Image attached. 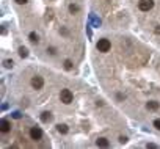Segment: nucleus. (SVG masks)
<instances>
[{"instance_id": "f257e3e1", "label": "nucleus", "mask_w": 160, "mask_h": 149, "mask_svg": "<svg viewBox=\"0 0 160 149\" xmlns=\"http://www.w3.org/2000/svg\"><path fill=\"white\" fill-rule=\"evenodd\" d=\"M60 99H61V102L66 105H69L72 102V99H74V94H72V91L71 90H61V93H60Z\"/></svg>"}, {"instance_id": "f03ea898", "label": "nucleus", "mask_w": 160, "mask_h": 149, "mask_svg": "<svg viewBox=\"0 0 160 149\" xmlns=\"http://www.w3.org/2000/svg\"><path fill=\"white\" fill-rule=\"evenodd\" d=\"M110 47H112V44H110V41H108L107 38H102V39L97 41V50L99 52H108Z\"/></svg>"}, {"instance_id": "7ed1b4c3", "label": "nucleus", "mask_w": 160, "mask_h": 149, "mask_svg": "<svg viewBox=\"0 0 160 149\" xmlns=\"http://www.w3.org/2000/svg\"><path fill=\"white\" fill-rule=\"evenodd\" d=\"M154 6V0H140L138 2V8L141 11H149Z\"/></svg>"}, {"instance_id": "20e7f679", "label": "nucleus", "mask_w": 160, "mask_h": 149, "mask_svg": "<svg viewBox=\"0 0 160 149\" xmlns=\"http://www.w3.org/2000/svg\"><path fill=\"white\" fill-rule=\"evenodd\" d=\"M30 137H32V140H35V141H39L42 138V130L39 127H32L30 129Z\"/></svg>"}, {"instance_id": "39448f33", "label": "nucleus", "mask_w": 160, "mask_h": 149, "mask_svg": "<svg viewBox=\"0 0 160 149\" xmlns=\"http://www.w3.org/2000/svg\"><path fill=\"white\" fill-rule=\"evenodd\" d=\"M32 86L35 88V90H41V88L44 86V80H42V77L35 75V77L32 79Z\"/></svg>"}, {"instance_id": "423d86ee", "label": "nucleus", "mask_w": 160, "mask_h": 149, "mask_svg": "<svg viewBox=\"0 0 160 149\" xmlns=\"http://www.w3.org/2000/svg\"><path fill=\"white\" fill-rule=\"evenodd\" d=\"M11 130V123L8 119H2L0 121V132L2 133H8Z\"/></svg>"}, {"instance_id": "0eeeda50", "label": "nucleus", "mask_w": 160, "mask_h": 149, "mask_svg": "<svg viewBox=\"0 0 160 149\" xmlns=\"http://www.w3.org/2000/svg\"><path fill=\"white\" fill-rule=\"evenodd\" d=\"M96 144H97L99 148H108V146H110V143H108L107 138H99V140L96 141Z\"/></svg>"}, {"instance_id": "6e6552de", "label": "nucleus", "mask_w": 160, "mask_h": 149, "mask_svg": "<svg viewBox=\"0 0 160 149\" xmlns=\"http://www.w3.org/2000/svg\"><path fill=\"white\" fill-rule=\"evenodd\" d=\"M50 119H52V113H50V112H44L41 115V121H42V123H49Z\"/></svg>"}, {"instance_id": "1a4fd4ad", "label": "nucleus", "mask_w": 160, "mask_h": 149, "mask_svg": "<svg viewBox=\"0 0 160 149\" xmlns=\"http://www.w3.org/2000/svg\"><path fill=\"white\" fill-rule=\"evenodd\" d=\"M146 107L149 110H159L160 104H159V102H155V101H151V102H148V104H146Z\"/></svg>"}, {"instance_id": "9d476101", "label": "nucleus", "mask_w": 160, "mask_h": 149, "mask_svg": "<svg viewBox=\"0 0 160 149\" xmlns=\"http://www.w3.org/2000/svg\"><path fill=\"white\" fill-rule=\"evenodd\" d=\"M19 55H21V58H27V57H28V49L24 47V46L19 47Z\"/></svg>"}, {"instance_id": "9b49d317", "label": "nucleus", "mask_w": 160, "mask_h": 149, "mask_svg": "<svg viewBox=\"0 0 160 149\" xmlns=\"http://www.w3.org/2000/svg\"><path fill=\"white\" fill-rule=\"evenodd\" d=\"M57 130L60 133H68L69 129H68V126H66V124H57Z\"/></svg>"}, {"instance_id": "f8f14e48", "label": "nucleus", "mask_w": 160, "mask_h": 149, "mask_svg": "<svg viewBox=\"0 0 160 149\" xmlns=\"http://www.w3.org/2000/svg\"><path fill=\"white\" fill-rule=\"evenodd\" d=\"M28 38H30V41H32V43H35V44H38V43H39V36H38L36 33H30Z\"/></svg>"}, {"instance_id": "ddd939ff", "label": "nucleus", "mask_w": 160, "mask_h": 149, "mask_svg": "<svg viewBox=\"0 0 160 149\" xmlns=\"http://www.w3.org/2000/svg\"><path fill=\"white\" fill-rule=\"evenodd\" d=\"M64 69H68V71L72 69V61H71V60H66V61H64Z\"/></svg>"}, {"instance_id": "4468645a", "label": "nucleus", "mask_w": 160, "mask_h": 149, "mask_svg": "<svg viewBox=\"0 0 160 149\" xmlns=\"http://www.w3.org/2000/svg\"><path fill=\"white\" fill-rule=\"evenodd\" d=\"M69 11H71L72 14H74V13H77V11H79V6H77V5H74V3H72V5H69Z\"/></svg>"}, {"instance_id": "2eb2a0df", "label": "nucleus", "mask_w": 160, "mask_h": 149, "mask_svg": "<svg viewBox=\"0 0 160 149\" xmlns=\"http://www.w3.org/2000/svg\"><path fill=\"white\" fill-rule=\"evenodd\" d=\"M13 66H14L13 60H5V68H13Z\"/></svg>"}, {"instance_id": "dca6fc26", "label": "nucleus", "mask_w": 160, "mask_h": 149, "mask_svg": "<svg viewBox=\"0 0 160 149\" xmlns=\"http://www.w3.org/2000/svg\"><path fill=\"white\" fill-rule=\"evenodd\" d=\"M47 52L50 53V55H55V53H57V50H55V47H49V49H47Z\"/></svg>"}, {"instance_id": "f3484780", "label": "nucleus", "mask_w": 160, "mask_h": 149, "mask_svg": "<svg viewBox=\"0 0 160 149\" xmlns=\"http://www.w3.org/2000/svg\"><path fill=\"white\" fill-rule=\"evenodd\" d=\"M154 127L160 130V119H155V121H154Z\"/></svg>"}, {"instance_id": "a211bd4d", "label": "nucleus", "mask_w": 160, "mask_h": 149, "mask_svg": "<svg viewBox=\"0 0 160 149\" xmlns=\"http://www.w3.org/2000/svg\"><path fill=\"white\" fill-rule=\"evenodd\" d=\"M13 118H14V119H19V118H21V113H19V112H14V113H13Z\"/></svg>"}, {"instance_id": "6ab92c4d", "label": "nucleus", "mask_w": 160, "mask_h": 149, "mask_svg": "<svg viewBox=\"0 0 160 149\" xmlns=\"http://www.w3.org/2000/svg\"><path fill=\"white\" fill-rule=\"evenodd\" d=\"M14 2L19 3V5H25V3H27V0H14Z\"/></svg>"}, {"instance_id": "aec40b11", "label": "nucleus", "mask_w": 160, "mask_h": 149, "mask_svg": "<svg viewBox=\"0 0 160 149\" xmlns=\"http://www.w3.org/2000/svg\"><path fill=\"white\" fill-rule=\"evenodd\" d=\"M126 141H127L126 137H119V143H126Z\"/></svg>"}, {"instance_id": "412c9836", "label": "nucleus", "mask_w": 160, "mask_h": 149, "mask_svg": "<svg viewBox=\"0 0 160 149\" xmlns=\"http://www.w3.org/2000/svg\"><path fill=\"white\" fill-rule=\"evenodd\" d=\"M148 148H151V149H154V148H157V146H155V144H152V143H149V144H148Z\"/></svg>"}]
</instances>
